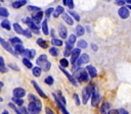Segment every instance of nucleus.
I'll return each mask as SVG.
<instances>
[{
  "label": "nucleus",
  "instance_id": "obj_1",
  "mask_svg": "<svg viewBox=\"0 0 131 114\" xmlns=\"http://www.w3.org/2000/svg\"><path fill=\"white\" fill-rule=\"evenodd\" d=\"M37 64L41 69L43 68L45 71L49 70L50 69V65H51L50 62L47 61V56L46 55H40L38 57V59H37Z\"/></svg>",
  "mask_w": 131,
  "mask_h": 114
},
{
  "label": "nucleus",
  "instance_id": "obj_2",
  "mask_svg": "<svg viewBox=\"0 0 131 114\" xmlns=\"http://www.w3.org/2000/svg\"><path fill=\"white\" fill-rule=\"evenodd\" d=\"M93 91H94V88H93V86H91V84H90V86H87L86 88L83 89V91H82V100H83V104H86V103L88 102V100H89V98L91 97Z\"/></svg>",
  "mask_w": 131,
  "mask_h": 114
},
{
  "label": "nucleus",
  "instance_id": "obj_3",
  "mask_svg": "<svg viewBox=\"0 0 131 114\" xmlns=\"http://www.w3.org/2000/svg\"><path fill=\"white\" fill-rule=\"evenodd\" d=\"M41 106H42V104H40V103L30 102L27 109H28L30 114H39L40 111H41Z\"/></svg>",
  "mask_w": 131,
  "mask_h": 114
},
{
  "label": "nucleus",
  "instance_id": "obj_4",
  "mask_svg": "<svg viewBox=\"0 0 131 114\" xmlns=\"http://www.w3.org/2000/svg\"><path fill=\"white\" fill-rule=\"evenodd\" d=\"M76 77L79 79V81H87L88 80V72H86L84 69H80L76 72Z\"/></svg>",
  "mask_w": 131,
  "mask_h": 114
},
{
  "label": "nucleus",
  "instance_id": "obj_5",
  "mask_svg": "<svg viewBox=\"0 0 131 114\" xmlns=\"http://www.w3.org/2000/svg\"><path fill=\"white\" fill-rule=\"evenodd\" d=\"M25 22L29 25V28H30L33 33H35V34H39V32H40V31H39V27H38V26H37V24L32 20V18H31V17H28V18L26 19V21H25Z\"/></svg>",
  "mask_w": 131,
  "mask_h": 114
},
{
  "label": "nucleus",
  "instance_id": "obj_6",
  "mask_svg": "<svg viewBox=\"0 0 131 114\" xmlns=\"http://www.w3.org/2000/svg\"><path fill=\"white\" fill-rule=\"evenodd\" d=\"M52 96H53V98H54V100H55V102H56V104H57V106L59 107V109L61 110V112H62V114H70L68 111H67V109H66V105L60 101V99H59V97L58 96H56V94H52Z\"/></svg>",
  "mask_w": 131,
  "mask_h": 114
},
{
  "label": "nucleus",
  "instance_id": "obj_7",
  "mask_svg": "<svg viewBox=\"0 0 131 114\" xmlns=\"http://www.w3.org/2000/svg\"><path fill=\"white\" fill-rule=\"evenodd\" d=\"M9 106H10V107H11V108L16 112V114H30V113H29V111H28V109H27L26 107H24L23 105H21V106H19V107L17 108V107H15V105H13L12 103H10V104H9Z\"/></svg>",
  "mask_w": 131,
  "mask_h": 114
},
{
  "label": "nucleus",
  "instance_id": "obj_8",
  "mask_svg": "<svg viewBox=\"0 0 131 114\" xmlns=\"http://www.w3.org/2000/svg\"><path fill=\"white\" fill-rule=\"evenodd\" d=\"M89 59H90V58H89V55L86 54V53H84V54L81 55V57L79 56V58L77 59V61H76L75 64H77V66H81V64L87 63V62L89 61Z\"/></svg>",
  "mask_w": 131,
  "mask_h": 114
},
{
  "label": "nucleus",
  "instance_id": "obj_9",
  "mask_svg": "<svg viewBox=\"0 0 131 114\" xmlns=\"http://www.w3.org/2000/svg\"><path fill=\"white\" fill-rule=\"evenodd\" d=\"M99 100H100V97H99V94H98V92L97 91H93V93H92V95H91V105L93 106V107H95V106H97V104L99 103Z\"/></svg>",
  "mask_w": 131,
  "mask_h": 114
},
{
  "label": "nucleus",
  "instance_id": "obj_10",
  "mask_svg": "<svg viewBox=\"0 0 131 114\" xmlns=\"http://www.w3.org/2000/svg\"><path fill=\"white\" fill-rule=\"evenodd\" d=\"M80 53H81L80 48H76V49H73V50H72V53H71V55H72V59H71L72 64H75V63H76L77 59H78L79 56H80Z\"/></svg>",
  "mask_w": 131,
  "mask_h": 114
},
{
  "label": "nucleus",
  "instance_id": "obj_11",
  "mask_svg": "<svg viewBox=\"0 0 131 114\" xmlns=\"http://www.w3.org/2000/svg\"><path fill=\"white\" fill-rule=\"evenodd\" d=\"M118 13H119V16H120L121 18H123V19H126V18H128V16H129V10H128L127 7H124V6H122V7L118 10Z\"/></svg>",
  "mask_w": 131,
  "mask_h": 114
},
{
  "label": "nucleus",
  "instance_id": "obj_12",
  "mask_svg": "<svg viewBox=\"0 0 131 114\" xmlns=\"http://www.w3.org/2000/svg\"><path fill=\"white\" fill-rule=\"evenodd\" d=\"M42 16H43V12L40 10V11H36L35 13H33V15H32V20L37 24V23H39L40 21H41V19H42Z\"/></svg>",
  "mask_w": 131,
  "mask_h": 114
},
{
  "label": "nucleus",
  "instance_id": "obj_13",
  "mask_svg": "<svg viewBox=\"0 0 131 114\" xmlns=\"http://www.w3.org/2000/svg\"><path fill=\"white\" fill-rule=\"evenodd\" d=\"M0 44H1V46H2V47L5 49V50H7L9 53H11V54H13V55L15 54V53H14V51L12 50V48L10 47L9 43H7V42H6L5 40H3L1 37H0Z\"/></svg>",
  "mask_w": 131,
  "mask_h": 114
},
{
  "label": "nucleus",
  "instance_id": "obj_14",
  "mask_svg": "<svg viewBox=\"0 0 131 114\" xmlns=\"http://www.w3.org/2000/svg\"><path fill=\"white\" fill-rule=\"evenodd\" d=\"M26 95V91L21 88H15L13 90V97L15 98H23Z\"/></svg>",
  "mask_w": 131,
  "mask_h": 114
},
{
  "label": "nucleus",
  "instance_id": "obj_15",
  "mask_svg": "<svg viewBox=\"0 0 131 114\" xmlns=\"http://www.w3.org/2000/svg\"><path fill=\"white\" fill-rule=\"evenodd\" d=\"M60 70H61V71H62V72L64 73V75H66V76H67V77L69 78V80H70V81H71V82H72V83H73L74 86H78V83H77V80H76V78H75L74 76H72V75H71V74H70V73H69V72H68L67 70H64V68H63V67H61V66H60Z\"/></svg>",
  "mask_w": 131,
  "mask_h": 114
},
{
  "label": "nucleus",
  "instance_id": "obj_16",
  "mask_svg": "<svg viewBox=\"0 0 131 114\" xmlns=\"http://www.w3.org/2000/svg\"><path fill=\"white\" fill-rule=\"evenodd\" d=\"M32 84L34 86V88H35V90H36V91L38 92V94H39V95H40V96H41L42 98H44V99H46V98H47V96H46V94H45V93H44V92L42 91V89H41V88H40V87H39V86L37 84V82H36L35 80H32Z\"/></svg>",
  "mask_w": 131,
  "mask_h": 114
},
{
  "label": "nucleus",
  "instance_id": "obj_17",
  "mask_svg": "<svg viewBox=\"0 0 131 114\" xmlns=\"http://www.w3.org/2000/svg\"><path fill=\"white\" fill-rule=\"evenodd\" d=\"M86 70H87L88 74H89L91 77H95L96 74H97V71H96L95 67L92 66V65H88V66H86Z\"/></svg>",
  "mask_w": 131,
  "mask_h": 114
},
{
  "label": "nucleus",
  "instance_id": "obj_18",
  "mask_svg": "<svg viewBox=\"0 0 131 114\" xmlns=\"http://www.w3.org/2000/svg\"><path fill=\"white\" fill-rule=\"evenodd\" d=\"M58 33H59V36H60L62 39H66L67 36H68L67 28H66L64 25H62V24H59V26H58Z\"/></svg>",
  "mask_w": 131,
  "mask_h": 114
},
{
  "label": "nucleus",
  "instance_id": "obj_19",
  "mask_svg": "<svg viewBox=\"0 0 131 114\" xmlns=\"http://www.w3.org/2000/svg\"><path fill=\"white\" fill-rule=\"evenodd\" d=\"M23 54H25L26 58H34L35 54H36V51L35 50H28V49H25Z\"/></svg>",
  "mask_w": 131,
  "mask_h": 114
},
{
  "label": "nucleus",
  "instance_id": "obj_20",
  "mask_svg": "<svg viewBox=\"0 0 131 114\" xmlns=\"http://www.w3.org/2000/svg\"><path fill=\"white\" fill-rule=\"evenodd\" d=\"M75 42H76V35H71V36L69 37L68 41H67V46L73 48V45L75 44Z\"/></svg>",
  "mask_w": 131,
  "mask_h": 114
},
{
  "label": "nucleus",
  "instance_id": "obj_21",
  "mask_svg": "<svg viewBox=\"0 0 131 114\" xmlns=\"http://www.w3.org/2000/svg\"><path fill=\"white\" fill-rule=\"evenodd\" d=\"M26 3H27L26 0H18V1H15V2L12 3V7H13V8H20V7L24 6Z\"/></svg>",
  "mask_w": 131,
  "mask_h": 114
},
{
  "label": "nucleus",
  "instance_id": "obj_22",
  "mask_svg": "<svg viewBox=\"0 0 131 114\" xmlns=\"http://www.w3.org/2000/svg\"><path fill=\"white\" fill-rule=\"evenodd\" d=\"M108 109H110V105L108 103H103L100 107V113L101 114H107L108 113Z\"/></svg>",
  "mask_w": 131,
  "mask_h": 114
},
{
  "label": "nucleus",
  "instance_id": "obj_23",
  "mask_svg": "<svg viewBox=\"0 0 131 114\" xmlns=\"http://www.w3.org/2000/svg\"><path fill=\"white\" fill-rule=\"evenodd\" d=\"M61 13H63V7H61V6H57L56 9L53 10V16H54L55 18L58 17Z\"/></svg>",
  "mask_w": 131,
  "mask_h": 114
},
{
  "label": "nucleus",
  "instance_id": "obj_24",
  "mask_svg": "<svg viewBox=\"0 0 131 114\" xmlns=\"http://www.w3.org/2000/svg\"><path fill=\"white\" fill-rule=\"evenodd\" d=\"M62 18H63V20H64L68 24H70V25H72V24L74 23L73 18H71V16H70L69 14H67V13H62Z\"/></svg>",
  "mask_w": 131,
  "mask_h": 114
},
{
  "label": "nucleus",
  "instance_id": "obj_25",
  "mask_svg": "<svg viewBox=\"0 0 131 114\" xmlns=\"http://www.w3.org/2000/svg\"><path fill=\"white\" fill-rule=\"evenodd\" d=\"M24 50H25V48H24V46L21 45V44H16V45H14V53H16V54H23V52H24Z\"/></svg>",
  "mask_w": 131,
  "mask_h": 114
},
{
  "label": "nucleus",
  "instance_id": "obj_26",
  "mask_svg": "<svg viewBox=\"0 0 131 114\" xmlns=\"http://www.w3.org/2000/svg\"><path fill=\"white\" fill-rule=\"evenodd\" d=\"M37 44H38V45H39L41 48H43V49H46V48L48 47L47 42H46V41H44V40H43V39H41V38L37 40Z\"/></svg>",
  "mask_w": 131,
  "mask_h": 114
},
{
  "label": "nucleus",
  "instance_id": "obj_27",
  "mask_svg": "<svg viewBox=\"0 0 131 114\" xmlns=\"http://www.w3.org/2000/svg\"><path fill=\"white\" fill-rule=\"evenodd\" d=\"M76 34H77V36H83L85 34V28L82 25H77V27H76Z\"/></svg>",
  "mask_w": 131,
  "mask_h": 114
},
{
  "label": "nucleus",
  "instance_id": "obj_28",
  "mask_svg": "<svg viewBox=\"0 0 131 114\" xmlns=\"http://www.w3.org/2000/svg\"><path fill=\"white\" fill-rule=\"evenodd\" d=\"M32 71H33V74L35 75V76H40L41 75V71H42V69L39 67V66H33V68H32Z\"/></svg>",
  "mask_w": 131,
  "mask_h": 114
},
{
  "label": "nucleus",
  "instance_id": "obj_29",
  "mask_svg": "<svg viewBox=\"0 0 131 114\" xmlns=\"http://www.w3.org/2000/svg\"><path fill=\"white\" fill-rule=\"evenodd\" d=\"M42 32H43L44 35L49 34V30H48V26H47V20H43V22H42Z\"/></svg>",
  "mask_w": 131,
  "mask_h": 114
},
{
  "label": "nucleus",
  "instance_id": "obj_30",
  "mask_svg": "<svg viewBox=\"0 0 131 114\" xmlns=\"http://www.w3.org/2000/svg\"><path fill=\"white\" fill-rule=\"evenodd\" d=\"M13 30H14L15 33H17V34H23V32H24L23 27H21L18 23H13Z\"/></svg>",
  "mask_w": 131,
  "mask_h": 114
},
{
  "label": "nucleus",
  "instance_id": "obj_31",
  "mask_svg": "<svg viewBox=\"0 0 131 114\" xmlns=\"http://www.w3.org/2000/svg\"><path fill=\"white\" fill-rule=\"evenodd\" d=\"M1 26L2 27H4L5 30H7V31H9L10 28H11V26H10V22L8 21V20H3L2 22H1Z\"/></svg>",
  "mask_w": 131,
  "mask_h": 114
},
{
  "label": "nucleus",
  "instance_id": "obj_32",
  "mask_svg": "<svg viewBox=\"0 0 131 114\" xmlns=\"http://www.w3.org/2000/svg\"><path fill=\"white\" fill-rule=\"evenodd\" d=\"M9 15V12L6 8L4 7H0V16H3V17H7Z\"/></svg>",
  "mask_w": 131,
  "mask_h": 114
},
{
  "label": "nucleus",
  "instance_id": "obj_33",
  "mask_svg": "<svg viewBox=\"0 0 131 114\" xmlns=\"http://www.w3.org/2000/svg\"><path fill=\"white\" fill-rule=\"evenodd\" d=\"M23 63H24V65H25L27 68H32V67H33L32 62H31L28 58H24V59H23Z\"/></svg>",
  "mask_w": 131,
  "mask_h": 114
},
{
  "label": "nucleus",
  "instance_id": "obj_34",
  "mask_svg": "<svg viewBox=\"0 0 131 114\" xmlns=\"http://www.w3.org/2000/svg\"><path fill=\"white\" fill-rule=\"evenodd\" d=\"M28 98H29L30 102H35V103H40V104H41V101H40L36 96H34V95H32V94H30V95L28 96Z\"/></svg>",
  "mask_w": 131,
  "mask_h": 114
},
{
  "label": "nucleus",
  "instance_id": "obj_35",
  "mask_svg": "<svg viewBox=\"0 0 131 114\" xmlns=\"http://www.w3.org/2000/svg\"><path fill=\"white\" fill-rule=\"evenodd\" d=\"M12 101H13V103H15V105H17V106H21V105L24 104V100H23L21 98H15V97H13V98H12Z\"/></svg>",
  "mask_w": 131,
  "mask_h": 114
},
{
  "label": "nucleus",
  "instance_id": "obj_36",
  "mask_svg": "<svg viewBox=\"0 0 131 114\" xmlns=\"http://www.w3.org/2000/svg\"><path fill=\"white\" fill-rule=\"evenodd\" d=\"M9 42H10V43H12V44H14V45H16V44H21V40H20L19 38H17V37L10 38Z\"/></svg>",
  "mask_w": 131,
  "mask_h": 114
},
{
  "label": "nucleus",
  "instance_id": "obj_37",
  "mask_svg": "<svg viewBox=\"0 0 131 114\" xmlns=\"http://www.w3.org/2000/svg\"><path fill=\"white\" fill-rule=\"evenodd\" d=\"M51 44H52V45H54V46H61V45H62V41H61V40H58V39L53 38V39L51 40Z\"/></svg>",
  "mask_w": 131,
  "mask_h": 114
},
{
  "label": "nucleus",
  "instance_id": "obj_38",
  "mask_svg": "<svg viewBox=\"0 0 131 114\" xmlns=\"http://www.w3.org/2000/svg\"><path fill=\"white\" fill-rule=\"evenodd\" d=\"M49 53H50V55H52L53 57H56V56L58 55V50H57L55 47H52V48L49 49Z\"/></svg>",
  "mask_w": 131,
  "mask_h": 114
},
{
  "label": "nucleus",
  "instance_id": "obj_39",
  "mask_svg": "<svg viewBox=\"0 0 131 114\" xmlns=\"http://www.w3.org/2000/svg\"><path fill=\"white\" fill-rule=\"evenodd\" d=\"M72 50H73V48H72V47L66 46V49H64V51H63V55H64V57H67V56L71 55V53H72Z\"/></svg>",
  "mask_w": 131,
  "mask_h": 114
},
{
  "label": "nucleus",
  "instance_id": "obj_40",
  "mask_svg": "<svg viewBox=\"0 0 131 114\" xmlns=\"http://www.w3.org/2000/svg\"><path fill=\"white\" fill-rule=\"evenodd\" d=\"M86 47H87V43H86L85 40H80V41L78 42V48L84 49V48H86Z\"/></svg>",
  "mask_w": 131,
  "mask_h": 114
},
{
  "label": "nucleus",
  "instance_id": "obj_41",
  "mask_svg": "<svg viewBox=\"0 0 131 114\" xmlns=\"http://www.w3.org/2000/svg\"><path fill=\"white\" fill-rule=\"evenodd\" d=\"M69 13H70V14H71V15H72V16H73L77 21H79V20H80V16H79V14H78V13H76L75 11H73L72 9H71V10H69Z\"/></svg>",
  "mask_w": 131,
  "mask_h": 114
},
{
  "label": "nucleus",
  "instance_id": "obj_42",
  "mask_svg": "<svg viewBox=\"0 0 131 114\" xmlns=\"http://www.w3.org/2000/svg\"><path fill=\"white\" fill-rule=\"evenodd\" d=\"M59 63H60V66H61V67H68V65H69V61H68L66 58L60 59V60H59Z\"/></svg>",
  "mask_w": 131,
  "mask_h": 114
},
{
  "label": "nucleus",
  "instance_id": "obj_43",
  "mask_svg": "<svg viewBox=\"0 0 131 114\" xmlns=\"http://www.w3.org/2000/svg\"><path fill=\"white\" fill-rule=\"evenodd\" d=\"M23 35H25L27 38H32V32L30 28H27V30H24L23 32Z\"/></svg>",
  "mask_w": 131,
  "mask_h": 114
},
{
  "label": "nucleus",
  "instance_id": "obj_44",
  "mask_svg": "<svg viewBox=\"0 0 131 114\" xmlns=\"http://www.w3.org/2000/svg\"><path fill=\"white\" fill-rule=\"evenodd\" d=\"M53 77L52 76H50V75H48L46 78H45V82L47 83V84H49V86H51V84H53Z\"/></svg>",
  "mask_w": 131,
  "mask_h": 114
},
{
  "label": "nucleus",
  "instance_id": "obj_45",
  "mask_svg": "<svg viewBox=\"0 0 131 114\" xmlns=\"http://www.w3.org/2000/svg\"><path fill=\"white\" fill-rule=\"evenodd\" d=\"M28 10H30V11H34V12H36V11H40L41 9H40L39 7H37V6H28Z\"/></svg>",
  "mask_w": 131,
  "mask_h": 114
},
{
  "label": "nucleus",
  "instance_id": "obj_46",
  "mask_svg": "<svg viewBox=\"0 0 131 114\" xmlns=\"http://www.w3.org/2000/svg\"><path fill=\"white\" fill-rule=\"evenodd\" d=\"M67 5L70 9H73L74 8V1L73 0H67Z\"/></svg>",
  "mask_w": 131,
  "mask_h": 114
},
{
  "label": "nucleus",
  "instance_id": "obj_47",
  "mask_svg": "<svg viewBox=\"0 0 131 114\" xmlns=\"http://www.w3.org/2000/svg\"><path fill=\"white\" fill-rule=\"evenodd\" d=\"M74 99H75V102H76V105H80V99H79V96L77 94H74L73 95Z\"/></svg>",
  "mask_w": 131,
  "mask_h": 114
},
{
  "label": "nucleus",
  "instance_id": "obj_48",
  "mask_svg": "<svg viewBox=\"0 0 131 114\" xmlns=\"http://www.w3.org/2000/svg\"><path fill=\"white\" fill-rule=\"evenodd\" d=\"M53 10H54L53 8H48V9L46 10V12H45L46 16H47V17H49V16H50V14H51V13L53 12Z\"/></svg>",
  "mask_w": 131,
  "mask_h": 114
},
{
  "label": "nucleus",
  "instance_id": "obj_49",
  "mask_svg": "<svg viewBox=\"0 0 131 114\" xmlns=\"http://www.w3.org/2000/svg\"><path fill=\"white\" fill-rule=\"evenodd\" d=\"M9 67H11L13 70L19 71V68H18V66H17V65H15V64H13V63H10V64H9Z\"/></svg>",
  "mask_w": 131,
  "mask_h": 114
},
{
  "label": "nucleus",
  "instance_id": "obj_50",
  "mask_svg": "<svg viewBox=\"0 0 131 114\" xmlns=\"http://www.w3.org/2000/svg\"><path fill=\"white\" fill-rule=\"evenodd\" d=\"M115 3H116L117 5H120V6H123V5L125 4V2H124L123 0H116Z\"/></svg>",
  "mask_w": 131,
  "mask_h": 114
},
{
  "label": "nucleus",
  "instance_id": "obj_51",
  "mask_svg": "<svg viewBox=\"0 0 131 114\" xmlns=\"http://www.w3.org/2000/svg\"><path fill=\"white\" fill-rule=\"evenodd\" d=\"M45 112H46V114H54V112L50 108H48V107L45 108Z\"/></svg>",
  "mask_w": 131,
  "mask_h": 114
},
{
  "label": "nucleus",
  "instance_id": "obj_52",
  "mask_svg": "<svg viewBox=\"0 0 131 114\" xmlns=\"http://www.w3.org/2000/svg\"><path fill=\"white\" fill-rule=\"evenodd\" d=\"M119 111V114H128V112L125 110V109H123V108H121L120 110H118Z\"/></svg>",
  "mask_w": 131,
  "mask_h": 114
},
{
  "label": "nucleus",
  "instance_id": "obj_53",
  "mask_svg": "<svg viewBox=\"0 0 131 114\" xmlns=\"http://www.w3.org/2000/svg\"><path fill=\"white\" fill-rule=\"evenodd\" d=\"M6 71H7V68H6V67H4V66H0V72L5 73Z\"/></svg>",
  "mask_w": 131,
  "mask_h": 114
},
{
  "label": "nucleus",
  "instance_id": "obj_54",
  "mask_svg": "<svg viewBox=\"0 0 131 114\" xmlns=\"http://www.w3.org/2000/svg\"><path fill=\"white\" fill-rule=\"evenodd\" d=\"M107 114H119V111H118V110H116V109H114V110H111Z\"/></svg>",
  "mask_w": 131,
  "mask_h": 114
},
{
  "label": "nucleus",
  "instance_id": "obj_55",
  "mask_svg": "<svg viewBox=\"0 0 131 114\" xmlns=\"http://www.w3.org/2000/svg\"><path fill=\"white\" fill-rule=\"evenodd\" d=\"M91 48H92L94 51H97V50H98V47H97L95 44H91Z\"/></svg>",
  "mask_w": 131,
  "mask_h": 114
},
{
  "label": "nucleus",
  "instance_id": "obj_56",
  "mask_svg": "<svg viewBox=\"0 0 131 114\" xmlns=\"http://www.w3.org/2000/svg\"><path fill=\"white\" fill-rule=\"evenodd\" d=\"M5 63H4V59L2 57H0V66H4Z\"/></svg>",
  "mask_w": 131,
  "mask_h": 114
},
{
  "label": "nucleus",
  "instance_id": "obj_57",
  "mask_svg": "<svg viewBox=\"0 0 131 114\" xmlns=\"http://www.w3.org/2000/svg\"><path fill=\"white\" fill-rule=\"evenodd\" d=\"M125 3H128V4H130L131 5V0H123Z\"/></svg>",
  "mask_w": 131,
  "mask_h": 114
},
{
  "label": "nucleus",
  "instance_id": "obj_58",
  "mask_svg": "<svg viewBox=\"0 0 131 114\" xmlns=\"http://www.w3.org/2000/svg\"><path fill=\"white\" fill-rule=\"evenodd\" d=\"M2 114H9V113H8V112L5 110V111H3V112H2Z\"/></svg>",
  "mask_w": 131,
  "mask_h": 114
},
{
  "label": "nucleus",
  "instance_id": "obj_59",
  "mask_svg": "<svg viewBox=\"0 0 131 114\" xmlns=\"http://www.w3.org/2000/svg\"><path fill=\"white\" fill-rule=\"evenodd\" d=\"M3 87V82L2 81H0V88H2Z\"/></svg>",
  "mask_w": 131,
  "mask_h": 114
},
{
  "label": "nucleus",
  "instance_id": "obj_60",
  "mask_svg": "<svg viewBox=\"0 0 131 114\" xmlns=\"http://www.w3.org/2000/svg\"><path fill=\"white\" fill-rule=\"evenodd\" d=\"M127 8H128V9H130V10H131V5H130V4H129V5H128V7H127Z\"/></svg>",
  "mask_w": 131,
  "mask_h": 114
},
{
  "label": "nucleus",
  "instance_id": "obj_61",
  "mask_svg": "<svg viewBox=\"0 0 131 114\" xmlns=\"http://www.w3.org/2000/svg\"><path fill=\"white\" fill-rule=\"evenodd\" d=\"M62 1H63V4L67 5V0H62Z\"/></svg>",
  "mask_w": 131,
  "mask_h": 114
},
{
  "label": "nucleus",
  "instance_id": "obj_62",
  "mask_svg": "<svg viewBox=\"0 0 131 114\" xmlns=\"http://www.w3.org/2000/svg\"><path fill=\"white\" fill-rule=\"evenodd\" d=\"M0 102H2V98H0Z\"/></svg>",
  "mask_w": 131,
  "mask_h": 114
},
{
  "label": "nucleus",
  "instance_id": "obj_63",
  "mask_svg": "<svg viewBox=\"0 0 131 114\" xmlns=\"http://www.w3.org/2000/svg\"><path fill=\"white\" fill-rule=\"evenodd\" d=\"M105 1H107V2H108V1H111V0H105Z\"/></svg>",
  "mask_w": 131,
  "mask_h": 114
},
{
  "label": "nucleus",
  "instance_id": "obj_64",
  "mask_svg": "<svg viewBox=\"0 0 131 114\" xmlns=\"http://www.w3.org/2000/svg\"><path fill=\"white\" fill-rule=\"evenodd\" d=\"M0 1H4V0H0Z\"/></svg>",
  "mask_w": 131,
  "mask_h": 114
}]
</instances>
